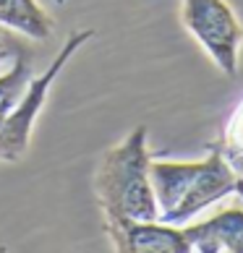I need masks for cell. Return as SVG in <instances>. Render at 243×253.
<instances>
[{
	"instance_id": "1",
	"label": "cell",
	"mask_w": 243,
	"mask_h": 253,
	"mask_svg": "<svg viewBox=\"0 0 243 253\" xmlns=\"http://www.w3.org/2000/svg\"><path fill=\"white\" fill-rule=\"evenodd\" d=\"M149 180L157 199V219L178 227L189 224L207 206L236 193V172L217 144L196 162L152 159Z\"/></svg>"
},
{
	"instance_id": "2",
	"label": "cell",
	"mask_w": 243,
	"mask_h": 253,
	"mask_svg": "<svg viewBox=\"0 0 243 253\" xmlns=\"http://www.w3.org/2000/svg\"><path fill=\"white\" fill-rule=\"evenodd\" d=\"M149 157L146 128H134L126 141L105 152L95 172V196L102 214H118L131 219H157V199L149 180Z\"/></svg>"
},
{
	"instance_id": "3",
	"label": "cell",
	"mask_w": 243,
	"mask_h": 253,
	"mask_svg": "<svg viewBox=\"0 0 243 253\" xmlns=\"http://www.w3.org/2000/svg\"><path fill=\"white\" fill-rule=\"evenodd\" d=\"M92 37H95L92 29L73 32L68 40H65L63 50L55 55L52 63L48 65V71H45L42 76L29 81V86H26L24 97L18 99V105L8 112V118L0 123V159H3V162H18V159L26 154L29 141H32L34 120H37V115H40V110H42L45 99H48V94H50L55 79L60 76L65 63L73 58V52H76L81 44H87Z\"/></svg>"
},
{
	"instance_id": "4",
	"label": "cell",
	"mask_w": 243,
	"mask_h": 253,
	"mask_svg": "<svg viewBox=\"0 0 243 253\" xmlns=\"http://www.w3.org/2000/svg\"><path fill=\"white\" fill-rule=\"evenodd\" d=\"M181 21L201 50L212 58L222 76L238 73V52L243 44V26L225 0H183Z\"/></svg>"
},
{
	"instance_id": "5",
	"label": "cell",
	"mask_w": 243,
	"mask_h": 253,
	"mask_svg": "<svg viewBox=\"0 0 243 253\" xmlns=\"http://www.w3.org/2000/svg\"><path fill=\"white\" fill-rule=\"evenodd\" d=\"M102 230L113 240V248L118 253H191L183 227L165 224L160 219L146 222L105 214Z\"/></svg>"
},
{
	"instance_id": "6",
	"label": "cell",
	"mask_w": 243,
	"mask_h": 253,
	"mask_svg": "<svg viewBox=\"0 0 243 253\" xmlns=\"http://www.w3.org/2000/svg\"><path fill=\"white\" fill-rule=\"evenodd\" d=\"M196 253H243V209L233 206L199 224H183Z\"/></svg>"
},
{
	"instance_id": "7",
	"label": "cell",
	"mask_w": 243,
	"mask_h": 253,
	"mask_svg": "<svg viewBox=\"0 0 243 253\" xmlns=\"http://www.w3.org/2000/svg\"><path fill=\"white\" fill-rule=\"evenodd\" d=\"M0 26L42 42L52 34V18L37 0H0Z\"/></svg>"
},
{
	"instance_id": "8",
	"label": "cell",
	"mask_w": 243,
	"mask_h": 253,
	"mask_svg": "<svg viewBox=\"0 0 243 253\" xmlns=\"http://www.w3.org/2000/svg\"><path fill=\"white\" fill-rule=\"evenodd\" d=\"M29 81H32V60L26 55H16L13 65L0 76V123L18 105V99L24 97Z\"/></svg>"
},
{
	"instance_id": "9",
	"label": "cell",
	"mask_w": 243,
	"mask_h": 253,
	"mask_svg": "<svg viewBox=\"0 0 243 253\" xmlns=\"http://www.w3.org/2000/svg\"><path fill=\"white\" fill-rule=\"evenodd\" d=\"M217 146H220L222 154H228V152H243V99H241V105L236 107V112L230 115V120H228L225 130H222Z\"/></svg>"
},
{
	"instance_id": "10",
	"label": "cell",
	"mask_w": 243,
	"mask_h": 253,
	"mask_svg": "<svg viewBox=\"0 0 243 253\" xmlns=\"http://www.w3.org/2000/svg\"><path fill=\"white\" fill-rule=\"evenodd\" d=\"M225 159L230 162L233 172H236V193L243 199V152H228Z\"/></svg>"
},
{
	"instance_id": "11",
	"label": "cell",
	"mask_w": 243,
	"mask_h": 253,
	"mask_svg": "<svg viewBox=\"0 0 243 253\" xmlns=\"http://www.w3.org/2000/svg\"><path fill=\"white\" fill-rule=\"evenodd\" d=\"M5 58V42H3V37H0V60Z\"/></svg>"
},
{
	"instance_id": "12",
	"label": "cell",
	"mask_w": 243,
	"mask_h": 253,
	"mask_svg": "<svg viewBox=\"0 0 243 253\" xmlns=\"http://www.w3.org/2000/svg\"><path fill=\"white\" fill-rule=\"evenodd\" d=\"M55 3H58V5H65V0H55Z\"/></svg>"
}]
</instances>
